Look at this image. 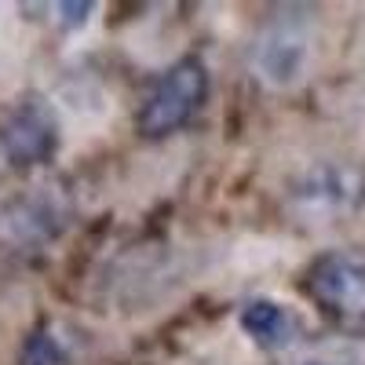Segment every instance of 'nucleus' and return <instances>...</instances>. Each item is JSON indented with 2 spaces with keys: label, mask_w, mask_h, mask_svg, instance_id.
<instances>
[{
  "label": "nucleus",
  "mask_w": 365,
  "mask_h": 365,
  "mask_svg": "<svg viewBox=\"0 0 365 365\" xmlns=\"http://www.w3.org/2000/svg\"><path fill=\"white\" fill-rule=\"evenodd\" d=\"M289 365H365V336H325L303 347Z\"/></svg>",
  "instance_id": "obj_8"
},
{
  "label": "nucleus",
  "mask_w": 365,
  "mask_h": 365,
  "mask_svg": "<svg viewBox=\"0 0 365 365\" xmlns=\"http://www.w3.org/2000/svg\"><path fill=\"white\" fill-rule=\"evenodd\" d=\"M22 365H73V354L63 336L51 332V325H37L22 347Z\"/></svg>",
  "instance_id": "obj_9"
},
{
  "label": "nucleus",
  "mask_w": 365,
  "mask_h": 365,
  "mask_svg": "<svg viewBox=\"0 0 365 365\" xmlns=\"http://www.w3.org/2000/svg\"><path fill=\"white\" fill-rule=\"evenodd\" d=\"M205 99H208V66L197 55H182L150 84L135 113V128L143 139H168L205 110Z\"/></svg>",
  "instance_id": "obj_2"
},
{
  "label": "nucleus",
  "mask_w": 365,
  "mask_h": 365,
  "mask_svg": "<svg viewBox=\"0 0 365 365\" xmlns=\"http://www.w3.org/2000/svg\"><path fill=\"white\" fill-rule=\"evenodd\" d=\"M292 208L311 220L351 216L365 205V168L351 161H322L292 182Z\"/></svg>",
  "instance_id": "obj_6"
},
{
  "label": "nucleus",
  "mask_w": 365,
  "mask_h": 365,
  "mask_svg": "<svg viewBox=\"0 0 365 365\" xmlns=\"http://www.w3.org/2000/svg\"><path fill=\"white\" fill-rule=\"evenodd\" d=\"M51 11H58L55 22L70 34V29H81L88 22V15L96 11V4H51Z\"/></svg>",
  "instance_id": "obj_10"
},
{
  "label": "nucleus",
  "mask_w": 365,
  "mask_h": 365,
  "mask_svg": "<svg viewBox=\"0 0 365 365\" xmlns=\"http://www.w3.org/2000/svg\"><path fill=\"white\" fill-rule=\"evenodd\" d=\"M63 146V120L44 96H22L0 110V165L29 172L55 161Z\"/></svg>",
  "instance_id": "obj_3"
},
{
  "label": "nucleus",
  "mask_w": 365,
  "mask_h": 365,
  "mask_svg": "<svg viewBox=\"0 0 365 365\" xmlns=\"http://www.w3.org/2000/svg\"><path fill=\"white\" fill-rule=\"evenodd\" d=\"M70 201L58 187H34L0 205V249L4 252H37L66 230Z\"/></svg>",
  "instance_id": "obj_5"
},
{
  "label": "nucleus",
  "mask_w": 365,
  "mask_h": 365,
  "mask_svg": "<svg viewBox=\"0 0 365 365\" xmlns=\"http://www.w3.org/2000/svg\"><path fill=\"white\" fill-rule=\"evenodd\" d=\"M318 48V11L307 4L274 8L252 37L249 63L256 81L274 91H285L307 77Z\"/></svg>",
  "instance_id": "obj_1"
},
{
  "label": "nucleus",
  "mask_w": 365,
  "mask_h": 365,
  "mask_svg": "<svg viewBox=\"0 0 365 365\" xmlns=\"http://www.w3.org/2000/svg\"><path fill=\"white\" fill-rule=\"evenodd\" d=\"M241 322V332L259 347V351H270V354H285L292 347H299L303 340V322L299 314L282 299H270V296H256L249 299L237 314Z\"/></svg>",
  "instance_id": "obj_7"
},
{
  "label": "nucleus",
  "mask_w": 365,
  "mask_h": 365,
  "mask_svg": "<svg viewBox=\"0 0 365 365\" xmlns=\"http://www.w3.org/2000/svg\"><path fill=\"white\" fill-rule=\"evenodd\" d=\"M299 289L336 322H365V249H325L299 274Z\"/></svg>",
  "instance_id": "obj_4"
}]
</instances>
